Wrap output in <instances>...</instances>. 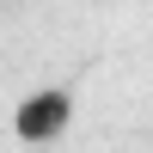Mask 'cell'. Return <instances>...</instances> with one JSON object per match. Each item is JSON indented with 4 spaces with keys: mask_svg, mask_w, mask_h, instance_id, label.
I'll list each match as a JSON object with an SVG mask.
<instances>
[{
    "mask_svg": "<svg viewBox=\"0 0 153 153\" xmlns=\"http://www.w3.org/2000/svg\"><path fill=\"white\" fill-rule=\"evenodd\" d=\"M74 123V92L68 86H37V92L19 98V110H12V135H19L25 147H43L55 141V135H68Z\"/></svg>",
    "mask_w": 153,
    "mask_h": 153,
    "instance_id": "6da1fadb",
    "label": "cell"
}]
</instances>
